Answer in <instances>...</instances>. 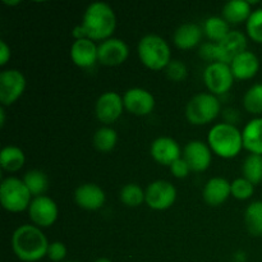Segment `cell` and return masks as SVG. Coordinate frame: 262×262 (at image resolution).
<instances>
[{
    "label": "cell",
    "instance_id": "ee69618b",
    "mask_svg": "<svg viewBox=\"0 0 262 262\" xmlns=\"http://www.w3.org/2000/svg\"><path fill=\"white\" fill-rule=\"evenodd\" d=\"M95 262H113V261L109 260V258H106V257H100V258H97Z\"/></svg>",
    "mask_w": 262,
    "mask_h": 262
},
{
    "label": "cell",
    "instance_id": "ba28073f",
    "mask_svg": "<svg viewBox=\"0 0 262 262\" xmlns=\"http://www.w3.org/2000/svg\"><path fill=\"white\" fill-rule=\"evenodd\" d=\"M26 78L18 69H5L0 73V102L2 106H10L23 95Z\"/></svg>",
    "mask_w": 262,
    "mask_h": 262
},
{
    "label": "cell",
    "instance_id": "6da1fadb",
    "mask_svg": "<svg viewBox=\"0 0 262 262\" xmlns=\"http://www.w3.org/2000/svg\"><path fill=\"white\" fill-rule=\"evenodd\" d=\"M49 245L50 243L48 242L41 228L36 225H20L12 235L13 252L20 261H40L48 255Z\"/></svg>",
    "mask_w": 262,
    "mask_h": 262
},
{
    "label": "cell",
    "instance_id": "b9f144b4",
    "mask_svg": "<svg viewBox=\"0 0 262 262\" xmlns=\"http://www.w3.org/2000/svg\"><path fill=\"white\" fill-rule=\"evenodd\" d=\"M5 125V110L4 106L0 107V127H4Z\"/></svg>",
    "mask_w": 262,
    "mask_h": 262
},
{
    "label": "cell",
    "instance_id": "f546056e",
    "mask_svg": "<svg viewBox=\"0 0 262 262\" xmlns=\"http://www.w3.org/2000/svg\"><path fill=\"white\" fill-rule=\"evenodd\" d=\"M120 201L128 207H138L146 202V191L137 183H128L120 189Z\"/></svg>",
    "mask_w": 262,
    "mask_h": 262
},
{
    "label": "cell",
    "instance_id": "f6af8a7d",
    "mask_svg": "<svg viewBox=\"0 0 262 262\" xmlns=\"http://www.w3.org/2000/svg\"><path fill=\"white\" fill-rule=\"evenodd\" d=\"M67 262H78V261H67Z\"/></svg>",
    "mask_w": 262,
    "mask_h": 262
},
{
    "label": "cell",
    "instance_id": "5bb4252c",
    "mask_svg": "<svg viewBox=\"0 0 262 262\" xmlns=\"http://www.w3.org/2000/svg\"><path fill=\"white\" fill-rule=\"evenodd\" d=\"M124 107L133 115L146 117L151 114L155 107V97L150 91L141 87H133L125 91L123 96Z\"/></svg>",
    "mask_w": 262,
    "mask_h": 262
},
{
    "label": "cell",
    "instance_id": "e0dca14e",
    "mask_svg": "<svg viewBox=\"0 0 262 262\" xmlns=\"http://www.w3.org/2000/svg\"><path fill=\"white\" fill-rule=\"evenodd\" d=\"M150 154L160 165L170 166L174 161L182 158V150L178 142L170 137H159L151 143Z\"/></svg>",
    "mask_w": 262,
    "mask_h": 262
},
{
    "label": "cell",
    "instance_id": "d6986e66",
    "mask_svg": "<svg viewBox=\"0 0 262 262\" xmlns=\"http://www.w3.org/2000/svg\"><path fill=\"white\" fill-rule=\"evenodd\" d=\"M202 196L209 206H220L232 196V183L222 177H214L205 184Z\"/></svg>",
    "mask_w": 262,
    "mask_h": 262
},
{
    "label": "cell",
    "instance_id": "2e32d148",
    "mask_svg": "<svg viewBox=\"0 0 262 262\" xmlns=\"http://www.w3.org/2000/svg\"><path fill=\"white\" fill-rule=\"evenodd\" d=\"M74 201L81 209L87 211H96L104 206L106 194L104 189L95 183L81 184L74 192Z\"/></svg>",
    "mask_w": 262,
    "mask_h": 262
},
{
    "label": "cell",
    "instance_id": "4fadbf2b",
    "mask_svg": "<svg viewBox=\"0 0 262 262\" xmlns=\"http://www.w3.org/2000/svg\"><path fill=\"white\" fill-rule=\"evenodd\" d=\"M247 50V37L241 31H230L222 41L216 42V61L230 64L239 54Z\"/></svg>",
    "mask_w": 262,
    "mask_h": 262
},
{
    "label": "cell",
    "instance_id": "8d00e7d4",
    "mask_svg": "<svg viewBox=\"0 0 262 262\" xmlns=\"http://www.w3.org/2000/svg\"><path fill=\"white\" fill-rule=\"evenodd\" d=\"M169 169H170V173L178 179L187 178V177L189 176V173L192 171L191 168H189V165L187 164V161L184 160L183 158H181V159H178L177 161H174V163L169 166Z\"/></svg>",
    "mask_w": 262,
    "mask_h": 262
},
{
    "label": "cell",
    "instance_id": "8fae6325",
    "mask_svg": "<svg viewBox=\"0 0 262 262\" xmlns=\"http://www.w3.org/2000/svg\"><path fill=\"white\" fill-rule=\"evenodd\" d=\"M123 109H124L123 97L115 91H107L97 99L95 113L100 122L109 125L119 119Z\"/></svg>",
    "mask_w": 262,
    "mask_h": 262
},
{
    "label": "cell",
    "instance_id": "1f68e13d",
    "mask_svg": "<svg viewBox=\"0 0 262 262\" xmlns=\"http://www.w3.org/2000/svg\"><path fill=\"white\" fill-rule=\"evenodd\" d=\"M248 37L257 43H262V8L253 10L246 22Z\"/></svg>",
    "mask_w": 262,
    "mask_h": 262
},
{
    "label": "cell",
    "instance_id": "bcb514c9",
    "mask_svg": "<svg viewBox=\"0 0 262 262\" xmlns=\"http://www.w3.org/2000/svg\"><path fill=\"white\" fill-rule=\"evenodd\" d=\"M261 8H262V3H261Z\"/></svg>",
    "mask_w": 262,
    "mask_h": 262
},
{
    "label": "cell",
    "instance_id": "3957f363",
    "mask_svg": "<svg viewBox=\"0 0 262 262\" xmlns=\"http://www.w3.org/2000/svg\"><path fill=\"white\" fill-rule=\"evenodd\" d=\"M207 143L212 152L222 159H233L242 151L243 136L235 125L217 123L207 135Z\"/></svg>",
    "mask_w": 262,
    "mask_h": 262
},
{
    "label": "cell",
    "instance_id": "d590c367",
    "mask_svg": "<svg viewBox=\"0 0 262 262\" xmlns=\"http://www.w3.org/2000/svg\"><path fill=\"white\" fill-rule=\"evenodd\" d=\"M48 256L51 261L61 262L67 257V247L61 242H53L49 245Z\"/></svg>",
    "mask_w": 262,
    "mask_h": 262
},
{
    "label": "cell",
    "instance_id": "83f0119b",
    "mask_svg": "<svg viewBox=\"0 0 262 262\" xmlns=\"http://www.w3.org/2000/svg\"><path fill=\"white\" fill-rule=\"evenodd\" d=\"M118 142V135L115 129L110 127H101L95 132L94 138H92V143H94L95 148L100 152H110L115 148Z\"/></svg>",
    "mask_w": 262,
    "mask_h": 262
},
{
    "label": "cell",
    "instance_id": "7c38bea8",
    "mask_svg": "<svg viewBox=\"0 0 262 262\" xmlns=\"http://www.w3.org/2000/svg\"><path fill=\"white\" fill-rule=\"evenodd\" d=\"M99 63L106 67H118L124 63L129 56V48L125 41L112 37L97 45Z\"/></svg>",
    "mask_w": 262,
    "mask_h": 262
},
{
    "label": "cell",
    "instance_id": "8992f818",
    "mask_svg": "<svg viewBox=\"0 0 262 262\" xmlns=\"http://www.w3.org/2000/svg\"><path fill=\"white\" fill-rule=\"evenodd\" d=\"M32 194L25 182L15 177H8L0 186V202L9 212H22L28 210L32 202Z\"/></svg>",
    "mask_w": 262,
    "mask_h": 262
},
{
    "label": "cell",
    "instance_id": "52a82bcc",
    "mask_svg": "<svg viewBox=\"0 0 262 262\" xmlns=\"http://www.w3.org/2000/svg\"><path fill=\"white\" fill-rule=\"evenodd\" d=\"M234 79L229 64L220 63V61L209 64L204 72L205 84L210 94L215 95V96H220V95L229 92L234 83Z\"/></svg>",
    "mask_w": 262,
    "mask_h": 262
},
{
    "label": "cell",
    "instance_id": "7402d4cb",
    "mask_svg": "<svg viewBox=\"0 0 262 262\" xmlns=\"http://www.w3.org/2000/svg\"><path fill=\"white\" fill-rule=\"evenodd\" d=\"M243 148L262 156V117L250 120L242 130Z\"/></svg>",
    "mask_w": 262,
    "mask_h": 262
},
{
    "label": "cell",
    "instance_id": "44dd1931",
    "mask_svg": "<svg viewBox=\"0 0 262 262\" xmlns=\"http://www.w3.org/2000/svg\"><path fill=\"white\" fill-rule=\"evenodd\" d=\"M202 37H204V31L201 26L194 23H184L176 30L173 41L178 49L191 50L201 43Z\"/></svg>",
    "mask_w": 262,
    "mask_h": 262
},
{
    "label": "cell",
    "instance_id": "ab89813d",
    "mask_svg": "<svg viewBox=\"0 0 262 262\" xmlns=\"http://www.w3.org/2000/svg\"><path fill=\"white\" fill-rule=\"evenodd\" d=\"M72 36L74 37V40H82V38H87V33H86V31H84L83 26L82 25L76 26V27L73 28V31H72Z\"/></svg>",
    "mask_w": 262,
    "mask_h": 262
},
{
    "label": "cell",
    "instance_id": "d4e9b609",
    "mask_svg": "<svg viewBox=\"0 0 262 262\" xmlns=\"http://www.w3.org/2000/svg\"><path fill=\"white\" fill-rule=\"evenodd\" d=\"M201 27L202 31H204V35L206 36L211 42L215 43L222 41L223 38L230 32L229 23H228L223 17H216V15L206 18Z\"/></svg>",
    "mask_w": 262,
    "mask_h": 262
},
{
    "label": "cell",
    "instance_id": "cb8c5ba5",
    "mask_svg": "<svg viewBox=\"0 0 262 262\" xmlns=\"http://www.w3.org/2000/svg\"><path fill=\"white\" fill-rule=\"evenodd\" d=\"M26 163V156L22 148L17 146H5L0 152V166L8 173L20 170Z\"/></svg>",
    "mask_w": 262,
    "mask_h": 262
},
{
    "label": "cell",
    "instance_id": "4316f807",
    "mask_svg": "<svg viewBox=\"0 0 262 262\" xmlns=\"http://www.w3.org/2000/svg\"><path fill=\"white\" fill-rule=\"evenodd\" d=\"M25 184L27 186L28 191L31 192L33 197L43 196L49 188V178L43 171L38 170V169H32L28 170L25 174L22 179Z\"/></svg>",
    "mask_w": 262,
    "mask_h": 262
},
{
    "label": "cell",
    "instance_id": "7bdbcfd3",
    "mask_svg": "<svg viewBox=\"0 0 262 262\" xmlns=\"http://www.w3.org/2000/svg\"><path fill=\"white\" fill-rule=\"evenodd\" d=\"M3 3H4L5 5H9V7H14V5H19L20 4L19 0H14V2H8V0H4Z\"/></svg>",
    "mask_w": 262,
    "mask_h": 262
},
{
    "label": "cell",
    "instance_id": "484cf974",
    "mask_svg": "<svg viewBox=\"0 0 262 262\" xmlns=\"http://www.w3.org/2000/svg\"><path fill=\"white\" fill-rule=\"evenodd\" d=\"M245 224L253 237H262V201H253L245 211Z\"/></svg>",
    "mask_w": 262,
    "mask_h": 262
},
{
    "label": "cell",
    "instance_id": "60d3db41",
    "mask_svg": "<svg viewBox=\"0 0 262 262\" xmlns=\"http://www.w3.org/2000/svg\"><path fill=\"white\" fill-rule=\"evenodd\" d=\"M247 260V253L243 252V251H237L234 253V261L235 262H246Z\"/></svg>",
    "mask_w": 262,
    "mask_h": 262
},
{
    "label": "cell",
    "instance_id": "7a4b0ae2",
    "mask_svg": "<svg viewBox=\"0 0 262 262\" xmlns=\"http://www.w3.org/2000/svg\"><path fill=\"white\" fill-rule=\"evenodd\" d=\"M81 25L86 31L87 38L102 42L107 38H112L117 27V15L109 4L95 2L84 10Z\"/></svg>",
    "mask_w": 262,
    "mask_h": 262
},
{
    "label": "cell",
    "instance_id": "9c48e42d",
    "mask_svg": "<svg viewBox=\"0 0 262 262\" xmlns=\"http://www.w3.org/2000/svg\"><path fill=\"white\" fill-rule=\"evenodd\" d=\"M177 200V189L168 181H155L146 188V205L156 211H164L174 205Z\"/></svg>",
    "mask_w": 262,
    "mask_h": 262
},
{
    "label": "cell",
    "instance_id": "4dcf8cb0",
    "mask_svg": "<svg viewBox=\"0 0 262 262\" xmlns=\"http://www.w3.org/2000/svg\"><path fill=\"white\" fill-rule=\"evenodd\" d=\"M243 106L250 114H262V83H256L247 90L243 96Z\"/></svg>",
    "mask_w": 262,
    "mask_h": 262
},
{
    "label": "cell",
    "instance_id": "e575fe53",
    "mask_svg": "<svg viewBox=\"0 0 262 262\" xmlns=\"http://www.w3.org/2000/svg\"><path fill=\"white\" fill-rule=\"evenodd\" d=\"M199 55L202 60L207 61L209 64L215 63L216 61V43L211 41L202 42L199 49Z\"/></svg>",
    "mask_w": 262,
    "mask_h": 262
},
{
    "label": "cell",
    "instance_id": "ac0fdd59",
    "mask_svg": "<svg viewBox=\"0 0 262 262\" xmlns=\"http://www.w3.org/2000/svg\"><path fill=\"white\" fill-rule=\"evenodd\" d=\"M72 61L79 68H91L99 61L97 45L90 38L76 40L71 48Z\"/></svg>",
    "mask_w": 262,
    "mask_h": 262
},
{
    "label": "cell",
    "instance_id": "836d02e7",
    "mask_svg": "<svg viewBox=\"0 0 262 262\" xmlns=\"http://www.w3.org/2000/svg\"><path fill=\"white\" fill-rule=\"evenodd\" d=\"M166 77L173 82H182L186 79L188 71H187V66L182 60L178 59H171L170 63L165 68Z\"/></svg>",
    "mask_w": 262,
    "mask_h": 262
},
{
    "label": "cell",
    "instance_id": "9a60e30c",
    "mask_svg": "<svg viewBox=\"0 0 262 262\" xmlns=\"http://www.w3.org/2000/svg\"><path fill=\"white\" fill-rule=\"evenodd\" d=\"M183 159L192 171L201 173L209 169L212 160V151L205 142L199 140L189 141L183 150Z\"/></svg>",
    "mask_w": 262,
    "mask_h": 262
},
{
    "label": "cell",
    "instance_id": "74e56055",
    "mask_svg": "<svg viewBox=\"0 0 262 262\" xmlns=\"http://www.w3.org/2000/svg\"><path fill=\"white\" fill-rule=\"evenodd\" d=\"M223 117H224L225 123L232 125H235V123H238L241 120L239 112L233 109V107H228V109H225L224 112H223Z\"/></svg>",
    "mask_w": 262,
    "mask_h": 262
},
{
    "label": "cell",
    "instance_id": "f35d334b",
    "mask_svg": "<svg viewBox=\"0 0 262 262\" xmlns=\"http://www.w3.org/2000/svg\"><path fill=\"white\" fill-rule=\"evenodd\" d=\"M10 59V48L4 40H0V66H5Z\"/></svg>",
    "mask_w": 262,
    "mask_h": 262
},
{
    "label": "cell",
    "instance_id": "ffe728a7",
    "mask_svg": "<svg viewBox=\"0 0 262 262\" xmlns=\"http://www.w3.org/2000/svg\"><path fill=\"white\" fill-rule=\"evenodd\" d=\"M235 79H251L258 73L260 60L252 51L246 50L229 64Z\"/></svg>",
    "mask_w": 262,
    "mask_h": 262
},
{
    "label": "cell",
    "instance_id": "f1b7e54d",
    "mask_svg": "<svg viewBox=\"0 0 262 262\" xmlns=\"http://www.w3.org/2000/svg\"><path fill=\"white\" fill-rule=\"evenodd\" d=\"M242 174L243 178L251 182L253 186L260 184L262 182V156L250 154L243 161Z\"/></svg>",
    "mask_w": 262,
    "mask_h": 262
},
{
    "label": "cell",
    "instance_id": "603a6c76",
    "mask_svg": "<svg viewBox=\"0 0 262 262\" xmlns=\"http://www.w3.org/2000/svg\"><path fill=\"white\" fill-rule=\"evenodd\" d=\"M252 12L251 3L248 0H230L223 7L222 17L229 25H239L247 22Z\"/></svg>",
    "mask_w": 262,
    "mask_h": 262
},
{
    "label": "cell",
    "instance_id": "d6a6232c",
    "mask_svg": "<svg viewBox=\"0 0 262 262\" xmlns=\"http://www.w3.org/2000/svg\"><path fill=\"white\" fill-rule=\"evenodd\" d=\"M255 193V186L246 178H237L232 182V196L239 201L251 199Z\"/></svg>",
    "mask_w": 262,
    "mask_h": 262
},
{
    "label": "cell",
    "instance_id": "277c9868",
    "mask_svg": "<svg viewBox=\"0 0 262 262\" xmlns=\"http://www.w3.org/2000/svg\"><path fill=\"white\" fill-rule=\"evenodd\" d=\"M138 58L146 68L163 71L171 61L170 46L159 35H146L138 42Z\"/></svg>",
    "mask_w": 262,
    "mask_h": 262
},
{
    "label": "cell",
    "instance_id": "30bf717a",
    "mask_svg": "<svg viewBox=\"0 0 262 262\" xmlns=\"http://www.w3.org/2000/svg\"><path fill=\"white\" fill-rule=\"evenodd\" d=\"M59 209L56 202L49 196L33 197L30 207H28V216L33 225L38 228H49L58 219Z\"/></svg>",
    "mask_w": 262,
    "mask_h": 262
},
{
    "label": "cell",
    "instance_id": "5b68a950",
    "mask_svg": "<svg viewBox=\"0 0 262 262\" xmlns=\"http://www.w3.org/2000/svg\"><path fill=\"white\" fill-rule=\"evenodd\" d=\"M222 106L217 96L201 92L192 97L186 107V118L191 124L205 125L217 118Z\"/></svg>",
    "mask_w": 262,
    "mask_h": 262
}]
</instances>
